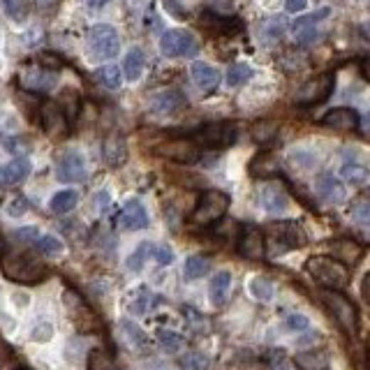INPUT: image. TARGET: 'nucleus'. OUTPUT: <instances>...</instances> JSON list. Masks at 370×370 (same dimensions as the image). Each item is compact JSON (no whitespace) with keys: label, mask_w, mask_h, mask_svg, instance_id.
<instances>
[{"label":"nucleus","mask_w":370,"mask_h":370,"mask_svg":"<svg viewBox=\"0 0 370 370\" xmlns=\"http://www.w3.org/2000/svg\"><path fill=\"white\" fill-rule=\"evenodd\" d=\"M0 271H3L7 280L21 285H37L49 275V268L40 259H35L28 253H18V250L3 253V257H0Z\"/></svg>","instance_id":"nucleus-1"},{"label":"nucleus","mask_w":370,"mask_h":370,"mask_svg":"<svg viewBox=\"0 0 370 370\" xmlns=\"http://www.w3.org/2000/svg\"><path fill=\"white\" fill-rule=\"evenodd\" d=\"M305 271L312 275L314 282H319L324 290H342L349 282L347 266L338 262L336 257L329 255H314L305 262Z\"/></svg>","instance_id":"nucleus-2"},{"label":"nucleus","mask_w":370,"mask_h":370,"mask_svg":"<svg viewBox=\"0 0 370 370\" xmlns=\"http://www.w3.org/2000/svg\"><path fill=\"white\" fill-rule=\"evenodd\" d=\"M322 301L327 305V310L333 314V319L340 324V329H345V333H349V336H356V331H359L356 305L338 290H324Z\"/></svg>","instance_id":"nucleus-3"},{"label":"nucleus","mask_w":370,"mask_h":370,"mask_svg":"<svg viewBox=\"0 0 370 370\" xmlns=\"http://www.w3.org/2000/svg\"><path fill=\"white\" fill-rule=\"evenodd\" d=\"M227 208H229V194L220 192V190H206L192 211V225H197V227L216 225V222L227 213Z\"/></svg>","instance_id":"nucleus-4"},{"label":"nucleus","mask_w":370,"mask_h":370,"mask_svg":"<svg viewBox=\"0 0 370 370\" xmlns=\"http://www.w3.org/2000/svg\"><path fill=\"white\" fill-rule=\"evenodd\" d=\"M305 243L303 229L296 222H273L268 227L266 253L268 255H282L287 250H296Z\"/></svg>","instance_id":"nucleus-5"},{"label":"nucleus","mask_w":370,"mask_h":370,"mask_svg":"<svg viewBox=\"0 0 370 370\" xmlns=\"http://www.w3.org/2000/svg\"><path fill=\"white\" fill-rule=\"evenodd\" d=\"M238 130L229 120H218V123L201 125L197 132L192 134V142L204 148H227L236 142Z\"/></svg>","instance_id":"nucleus-6"},{"label":"nucleus","mask_w":370,"mask_h":370,"mask_svg":"<svg viewBox=\"0 0 370 370\" xmlns=\"http://www.w3.org/2000/svg\"><path fill=\"white\" fill-rule=\"evenodd\" d=\"M88 49L95 60H111L120 51V37L109 23H97L88 33Z\"/></svg>","instance_id":"nucleus-7"},{"label":"nucleus","mask_w":370,"mask_h":370,"mask_svg":"<svg viewBox=\"0 0 370 370\" xmlns=\"http://www.w3.org/2000/svg\"><path fill=\"white\" fill-rule=\"evenodd\" d=\"M160 51L166 58H192L199 51V42L194 40L192 33L174 28L160 37Z\"/></svg>","instance_id":"nucleus-8"},{"label":"nucleus","mask_w":370,"mask_h":370,"mask_svg":"<svg viewBox=\"0 0 370 370\" xmlns=\"http://www.w3.org/2000/svg\"><path fill=\"white\" fill-rule=\"evenodd\" d=\"M153 151L164 157V160L179 162V164H194L199 160V146L192 139H169V142L157 144Z\"/></svg>","instance_id":"nucleus-9"},{"label":"nucleus","mask_w":370,"mask_h":370,"mask_svg":"<svg viewBox=\"0 0 370 370\" xmlns=\"http://www.w3.org/2000/svg\"><path fill=\"white\" fill-rule=\"evenodd\" d=\"M333 86H336L333 72L319 74V77L310 79L308 83H303L299 88V92H296V102H299V105H319V102H324L333 92Z\"/></svg>","instance_id":"nucleus-10"},{"label":"nucleus","mask_w":370,"mask_h":370,"mask_svg":"<svg viewBox=\"0 0 370 370\" xmlns=\"http://www.w3.org/2000/svg\"><path fill=\"white\" fill-rule=\"evenodd\" d=\"M329 16H331V7H319V9H314V12H310L308 16H301L299 21H294V26H292L294 40L299 44H312L319 37L317 23Z\"/></svg>","instance_id":"nucleus-11"},{"label":"nucleus","mask_w":370,"mask_h":370,"mask_svg":"<svg viewBox=\"0 0 370 370\" xmlns=\"http://www.w3.org/2000/svg\"><path fill=\"white\" fill-rule=\"evenodd\" d=\"M259 197H262L264 211L273 213V216H280L290 208V192L280 181H266L259 190Z\"/></svg>","instance_id":"nucleus-12"},{"label":"nucleus","mask_w":370,"mask_h":370,"mask_svg":"<svg viewBox=\"0 0 370 370\" xmlns=\"http://www.w3.org/2000/svg\"><path fill=\"white\" fill-rule=\"evenodd\" d=\"M86 162H83L81 153L77 151H65L58 157V166H56V176L63 183H81L86 181Z\"/></svg>","instance_id":"nucleus-13"},{"label":"nucleus","mask_w":370,"mask_h":370,"mask_svg":"<svg viewBox=\"0 0 370 370\" xmlns=\"http://www.w3.org/2000/svg\"><path fill=\"white\" fill-rule=\"evenodd\" d=\"M65 305H68V310L72 314L74 324H77L79 331H95L97 329V319L95 314H92V310L86 305V301L81 299L79 294L74 292H65Z\"/></svg>","instance_id":"nucleus-14"},{"label":"nucleus","mask_w":370,"mask_h":370,"mask_svg":"<svg viewBox=\"0 0 370 370\" xmlns=\"http://www.w3.org/2000/svg\"><path fill=\"white\" fill-rule=\"evenodd\" d=\"M40 114H42V127L46 134L53 139L68 137L70 125H68V116H65L63 107H58L56 102H46V105H42Z\"/></svg>","instance_id":"nucleus-15"},{"label":"nucleus","mask_w":370,"mask_h":370,"mask_svg":"<svg viewBox=\"0 0 370 370\" xmlns=\"http://www.w3.org/2000/svg\"><path fill=\"white\" fill-rule=\"evenodd\" d=\"M238 253L245 259H264L266 257V238L257 227H243L238 236Z\"/></svg>","instance_id":"nucleus-16"},{"label":"nucleus","mask_w":370,"mask_h":370,"mask_svg":"<svg viewBox=\"0 0 370 370\" xmlns=\"http://www.w3.org/2000/svg\"><path fill=\"white\" fill-rule=\"evenodd\" d=\"M118 225L127 229V231H139V229H146L148 227V213L144 208V204L139 199L127 201L123 211L118 216Z\"/></svg>","instance_id":"nucleus-17"},{"label":"nucleus","mask_w":370,"mask_h":370,"mask_svg":"<svg viewBox=\"0 0 370 370\" xmlns=\"http://www.w3.org/2000/svg\"><path fill=\"white\" fill-rule=\"evenodd\" d=\"M21 83H23V88L33 90V92H49L58 86V77L42 68H33L21 74Z\"/></svg>","instance_id":"nucleus-18"},{"label":"nucleus","mask_w":370,"mask_h":370,"mask_svg":"<svg viewBox=\"0 0 370 370\" xmlns=\"http://www.w3.org/2000/svg\"><path fill=\"white\" fill-rule=\"evenodd\" d=\"M322 123L327 125V127H333V130H356L359 123H361V118L354 109H349V107H336V109H331L324 114L322 118Z\"/></svg>","instance_id":"nucleus-19"},{"label":"nucleus","mask_w":370,"mask_h":370,"mask_svg":"<svg viewBox=\"0 0 370 370\" xmlns=\"http://www.w3.org/2000/svg\"><path fill=\"white\" fill-rule=\"evenodd\" d=\"M190 74H192V81L197 83V86L204 90V92H213L218 86H220V72L213 68V65L204 63V60H197L192 63L190 68Z\"/></svg>","instance_id":"nucleus-20"},{"label":"nucleus","mask_w":370,"mask_h":370,"mask_svg":"<svg viewBox=\"0 0 370 370\" xmlns=\"http://www.w3.org/2000/svg\"><path fill=\"white\" fill-rule=\"evenodd\" d=\"M31 174V160L26 157H14L7 164L0 166V185H16L28 179Z\"/></svg>","instance_id":"nucleus-21"},{"label":"nucleus","mask_w":370,"mask_h":370,"mask_svg":"<svg viewBox=\"0 0 370 370\" xmlns=\"http://www.w3.org/2000/svg\"><path fill=\"white\" fill-rule=\"evenodd\" d=\"M331 253H333V257L338 259V262H342L345 266H354V264H359L361 255H364V248H361L356 240H352V238H340L331 245Z\"/></svg>","instance_id":"nucleus-22"},{"label":"nucleus","mask_w":370,"mask_h":370,"mask_svg":"<svg viewBox=\"0 0 370 370\" xmlns=\"http://www.w3.org/2000/svg\"><path fill=\"white\" fill-rule=\"evenodd\" d=\"M294 366L299 370H327L329 368V352L327 349L299 352V354L294 356Z\"/></svg>","instance_id":"nucleus-23"},{"label":"nucleus","mask_w":370,"mask_h":370,"mask_svg":"<svg viewBox=\"0 0 370 370\" xmlns=\"http://www.w3.org/2000/svg\"><path fill=\"white\" fill-rule=\"evenodd\" d=\"M314 188H317V194L322 199H327L331 204H340L342 199H345V185H342L336 176H331V174L319 176Z\"/></svg>","instance_id":"nucleus-24"},{"label":"nucleus","mask_w":370,"mask_h":370,"mask_svg":"<svg viewBox=\"0 0 370 370\" xmlns=\"http://www.w3.org/2000/svg\"><path fill=\"white\" fill-rule=\"evenodd\" d=\"M181 105H183V97L179 95V92H174V90L155 92V95L151 97V109L155 111V114H160V116L174 114V111L181 109Z\"/></svg>","instance_id":"nucleus-25"},{"label":"nucleus","mask_w":370,"mask_h":370,"mask_svg":"<svg viewBox=\"0 0 370 370\" xmlns=\"http://www.w3.org/2000/svg\"><path fill=\"white\" fill-rule=\"evenodd\" d=\"M229 290H231V273L229 271H218L216 275L211 278V301L213 305H225L227 299H229Z\"/></svg>","instance_id":"nucleus-26"},{"label":"nucleus","mask_w":370,"mask_h":370,"mask_svg":"<svg viewBox=\"0 0 370 370\" xmlns=\"http://www.w3.org/2000/svg\"><path fill=\"white\" fill-rule=\"evenodd\" d=\"M105 160L109 166H120L127 160V146L120 137H109L105 142Z\"/></svg>","instance_id":"nucleus-27"},{"label":"nucleus","mask_w":370,"mask_h":370,"mask_svg":"<svg viewBox=\"0 0 370 370\" xmlns=\"http://www.w3.org/2000/svg\"><path fill=\"white\" fill-rule=\"evenodd\" d=\"M250 171L257 179H271V174L280 171V164H278V160L271 153H259L253 160V164H250Z\"/></svg>","instance_id":"nucleus-28"},{"label":"nucleus","mask_w":370,"mask_h":370,"mask_svg":"<svg viewBox=\"0 0 370 370\" xmlns=\"http://www.w3.org/2000/svg\"><path fill=\"white\" fill-rule=\"evenodd\" d=\"M77 201H79V194L74 190H60L51 197L49 208L56 213V216H65V213H70L74 206H77Z\"/></svg>","instance_id":"nucleus-29"},{"label":"nucleus","mask_w":370,"mask_h":370,"mask_svg":"<svg viewBox=\"0 0 370 370\" xmlns=\"http://www.w3.org/2000/svg\"><path fill=\"white\" fill-rule=\"evenodd\" d=\"M142 72H144V51L134 46V49L127 51L125 60H123V74H125V79L137 81L142 77Z\"/></svg>","instance_id":"nucleus-30"},{"label":"nucleus","mask_w":370,"mask_h":370,"mask_svg":"<svg viewBox=\"0 0 370 370\" xmlns=\"http://www.w3.org/2000/svg\"><path fill=\"white\" fill-rule=\"evenodd\" d=\"M88 370H118V366L107 349L95 347V349H90V354H88Z\"/></svg>","instance_id":"nucleus-31"},{"label":"nucleus","mask_w":370,"mask_h":370,"mask_svg":"<svg viewBox=\"0 0 370 370\" xmlns=\"http://www.w3.org/2000/svg\"><path fill=\"white\" fill-rule=\"evenodd\" d=\"M370 171L366 169L364 164H356V162H347L340 166V179L345 183H354V185H361L368 181Z\"/></svg>","instance_id":"nucleus-32"},{"label":"nucleus","mask_w":370,"mask_h":370,"mask_svg":"<svg viewBox=\"0 0 370 370\" xmlns=\"http://www.w3.org/2000/svg\"><path fill=\"white\" fill-rule=\"evenodd\" d=\"M208 268H211V264L206 257L192 255V257H188V262H185V278H188V280H199V278L208 273Z\"/></svg>","instance_id":"nucleus-33"},{"label":"nucleus","mask_w":370,"mask_h":370,"mask_svg":"<svg viewBox=\"0 0 370 370\" xmlns=\"http://www.w3.org/2000/svg\"><path fill=\"white\" fill-rule=\"evenodd\" d=\"M248 287H250V294H253L257 301H271L275 294L273 282L266 280V278H253Z\"/></svg>","instance_id":"nucleus-34"},{"label":"nucleus","mask_w":370,"mask_h":370,"mask_svg":"<svg viewBox=\"0 0 370 370\" xmlns=\"http://www.w3.org/2000/svg\"><path fill=\"white\" fill-rule=\"evenodd\" d=\"M97 77H100V81L105 83L107 88L118 90L120 83H123V70H120L118 65H105V68H100Z\"/></svg>","instance_id":"nucleus-35"},{"label":"nucleus","mask_w":370,"mask_h":370,"mask_svg":"<svg viewBox=\"0 0 370 370\" xmlns=\"http://www.w3.org/2000/svg\"><path fill=\"white\" fill-rule=\"evenodd\" d=\"M253 79V68L245 63H234L227 70V83L229 86H243L245 81Z\"/></svg>","instance_id":"nucleus-36"},{"label":"nucleus","mask_w":370,"mask_h":370,"mask_svg":"<svg viewBox=\"0 0 370 370\" xmlns=\"http://www.w3.org/2000/svg\"><path fill=\"white\" fill-rule=\"evenodd\" d=\"M35 245L40 248V253L46 255V257H56V255H60L65 250V243L58 236H53V234H42L40 238H37Z\"/></svg>","instance_id":"nucleus-37"},{"label":"nucleus","mask_w":370,"mask_h":370,"mask_svg":"<svg viewBox=\"0 0 370 370\" xmlns=\"http://www.w3.org/2000/svg\"><path fill=\"white\" fill-rule=\"evenodd\" d=\"M208 364L211 361L201 352H188V354H183L179 359V366L183 370H208Z\"/></svg>","instance_id":"nucleus-38"},{"label":"nucleus","mask_w":370,"mask_h":370,"mask_svg":"<svg viewBox=\"0 0 370 370\" xmlns=\"http://www.w3.org/2000/svg\"><path fill=\"white\" fill-rule=\"evenodd\" d=\"M3 7L7 16L16 23H23L28 18V3L26 0H3Z\"/></svg>","instance_id":"nucleus-39"},{"label":"nucleus","mask_w":370,"mask_h":370,"mask_svg":"<svg viewBox=\"0 0 370 370\" xmlns=\"http://www.w3.org/2000/svg\"><path fill=\"white\" fill-rule=\"evenodd\" d=\"M287 31V26L282 18H271V21H266L262 26V40L268 44V42H275V40H280V37L285 35Z\"/></svg>","instance_id":"nucleus-40"},{"label":"nucleus","mask_w":370,"mask_h":370,"mask_svg":"<svg viewBox=\"0 0 370 370\" xmlns=\"http://www.w3.org/2000/svg\"><path fill=\"white\" fill-rule=\"evenodd\" d=\"M204 23H208V28H213L216 33H238V28H240L236 21H231V18H220L213 14L204 16Z\"/></svg>","instance_id":"nucleus-41"},{"label":"nucleus","mask_w":370,"mask_h":370,"mask_svg":"<svg viewBox=\"0 0 370 370\" xmlns=\"http://www.w3.org/2000/svg\"><path fill=\"white\" fill-rule=\"evenodd\" d=\"M153 253V245L151 243H142L132 255L127 257V268L130 271H142V266L146 262V257Z\"/></svg>","instance_id":"nucleus-42"},{"label":"nucleus","mask_w":370,"mask_h":370,"mask_svg":"<svg viewBox=\"0 0 370 370\" xmlns=\"http://www.w3.org/2000/svg\"><path fill=\"white\" fill-rule=\"evenodd\" d=\"M157 340H160V345L169 352H179L183 347V338L176 331H166V329L157 331Z\"/></svg>","instance_id":"nucleus-43"},{"label":"nucleus","mask_w":370,"mask_h":370,"mask_svg":"<svg viewBox=\"0 0 370 370\" xmlns=\"http://www.w3.org/2000/svg\"><path fill=\"white\" fill-rule=\"evenodd\" d=\"M352 220H354L359 227L370 229V199L359 201L356 206L352 208Z\"/></svg>","instance_id":"nucleus-44"},{"label":"nucleus","mask_w":370,"mask_h":370,"mask_svg":"<svg viewBox=\"0 0 370 370\" xmlns=\"http://www.w3.org/2000/svg\"><path fill=\"white\" fill-rule=\"evenodd\" d=\"M275 130H278V125H275V123H268V120H262V123H257V125L253 127L255 142H259V144L271 142V139L275 137Z\"/></svg>","instance_id":"nucleus-45"},{"label":"nucleus","mask_w":370,"mask_h":370,"mask_svg":"<svg viewBox=\"0 0 370 370\" xmlns=\"http://www.w3.org/2000/svg\"><path fill=\"white\" fill-rule=\"evenodd\" d=\"M123 331H127L125 336L130 338V342H132L134 347H146V336H144V331L137 327V324L123 322Z\"/></svg>","instance_id":"nucleus-46"},{"label":"nucleus","mask_w":370,"mask_h":370,"mask_svg":"<svg viewBox=\"0 0 370 370\" xmlns=\"http://www.w3.org/2000/svg\"><path fill=\"white\" fill-rule=\"evenodd\" d=\"M28 208H31V204H28L26 197L18 194V197H14L12 201L7 204V216L9 218H21V216H26V213H28Z\"/></svg>","instance_id":"nucleus-47"},{"label":"nucleus","mask_w":370,"mask_h":370,"mask_svg":"<svg viewBox=\"0 0 370 370\" xmlns=\"http://www.w3.org/2000/svg\"><path fill=\"white\" fill-rule=\"evenodd\" d=\"M53 338V327L51 324H37V327H33L31 331V340L33 342H49Z\"/></svg>","instance_id":"nucleus-48"},{"label":"nucleus","mask_w":370,"mask_h":370,"mask_svg":"<svg viewBox=\"0 0 370 370\" xmlns=\"http://www.w3.org/2000/svg\"><path fill=\"white\" fill-rule=\"evenodd\" d=\"M40 236H42V234L37 231V227H23V229H16V231H14V238L21 240V243H26V245L37 243V238H40Z\"/></svg>","instance_id":"nucleus-49"},{"label":"nucleus","mask_w":370,"mask_h":370,"mask_svg":"<svg viewBox=\"0 0 370 370\" xmlns=\"http://www.w3.org/2000/svg\"><path fill=\"white\" fill-rule=\"evenodd\" d=\"M153 259L160 266H169L174 262V253H171V248H166V245H153Z\"/></svg>","instance_id":"nucleus-50"},{"label":"nucleus","mask_w":370,"mask_h":370,"mask_svg":"<svg viewBox=\"0 0 370 370\" xmlns=\"http://www.w3.org/2000/svg\"><path fill=\"white\" fill-rule=\"evenodd\" d=\"M266 361H268V368H271V370H285L287 368V359H285V354H282L280 349H271V352H268Z\"/></svg>","instance_id":"nucleus-51"},{"label":"nucleus","mask_w":370,"mask_h":370,"mask_svg":"<svg viewBox=\"0 0 370 370\" xmlns=\"http://www.w3.org/2000/svg\"><path fill=\"white\" fill-rule=\"evenodd\" d=\"M285 324H287V329L290 331H305L308 329V319H305L303 314H290Z\"/></svg>","instance_id":"nucleus-52"},{"label":"nucleus","mask_w":370,"mask_h":370,"mask_svg":"<svg viewBox=\"0 0 370 370\" xmlns=\"http://www.w3.org/2000/svg\"><path fill=\"white\" fill-rule=\"evenodd\" d=\"M148 305H151V294H148V292L144 290V296H139L137 303H132V310H134L137 314H144V312L148 310Z\"/></svg>","instance_id":"nucleus-53"},{"label":"nucleus","mask_w":370,"mask_h":370,"mask_svg":"<svg viewBox=\"0 0 370 370\" xmlns=\"http://www.w3.org/2000/svg\"><path fill=\"white\" fill-rule=\"evenodd\" d=\"M305 5H308V0H285L287 12H303Z\"/></svg>","instance_id":"nucleus-54"},{"label":"nucleus","mask_w":370,"mask_h":370,"mask_svg":"<svg viewBox=\"0 0 370 370\" xmlns=\"http://www.w3.org/2000/svg\"><path fill=\"white\" fill-rule=\"evenodd\" d=\"M361 74H364L366 81H370V58H366L364 63H361Z\"/></svg>","instance_id":"nucleus-55"},{"label":"nucleus","mask_w":370,"mask_h":370,"mask_svg":"<svg viewBox=\"0 0 370 370\" xmlns=\"http://www.w3.org/2000/svg\"><path fill=\"white\" fill-rule=\"evenodd\" d=\"M364 294H366V299H368V303H370V273L364 278Z\"/></svg>","instance_id":"nucleus-56"},{"label":"nucleus","mask_w":370,"mask_h":370,"mask_svg":"<svg viewBox=\"0 0 370 370\" xmlns=\"http://www.w3.org/2000/svg\"><path fill=\"white\" fill-rule=\"evenodd\" d=\"M105 3H109V0H88V7L95 9V7H102Z\"/></svg>","instance_id":"nucleus-57"},{"label":"nucleus","mask_w":370,"mask_h":370,"mask_svg":"<svg viewBox=\"0 0 370 370\" xmlns=\"http://www.w3.org/2000/svg\"><path fill=\"white\" fill-rule=\"evenodd\" d=\"M16 370H33V368H16Z\"/></svg>","instance_id":"nucleus-58"},{"label":"nucleus","mask_w":370,"mask_h":370,"mask_svg":"<svg viewBox=\"0 0 370 370\" xmlns=\"http://www.w3.org/2000/svg\"><path fill=\"white\" fill-rule=\"evenodd\" d=\"M0 188H3V185H0ZM0 197H3V190H0Z\"/></svg>","instance_id":"nucleus-59"}]
</instances>
